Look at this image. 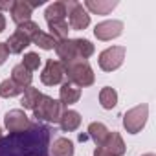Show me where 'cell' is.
<instances>
[{
	"instance_id": "cb8c5ba5",
	"label": "cell",
	"mask_w": 156,
	"mask_h": 156,
	"mask_svg": "<svg viewBox=\"0 0 156 156\" xmlns=\"http://www.w3.org/2000/svg\"><path fill=\"white\" fill-rule=\"evenodd\" d=\"M24 90L20 88V87H17L11 79H6V81H2L0 83V96L2 98H15V96H19V94H22Z\"/></svg>"
},
{
	"instance_id": "f546056e",
	"label": "cell",
	"mask_w": 156,
	"mask_h": 156,
	"mask_svg": "<svg viewBox=\"0 0 156 156\" xmlns=\"http://www.w3.org/2000/svg\"><path fill=\"white\" fill-rule=\"evenodd\" d=\"M94 156H112V154H108V152H105L103 149H99V147H98V149L94 151Z\"/></svg>"
},
{
	"instance_id": "e0dca14e",
	"label": "cell",
	"mask_w": 156,
	"mask_h": 156,
	"mask_svg": "<svg viewBox=\"0 0 156 156\" xmlns=\"http://www.w3.org/2000/svg\"><path fill=\"white\" fill-rule=\"evenodd\" d=\"M50 156H73V143L68 138H55L50 147Z\"/></svg>"
},
{
	"instance_id": "277c9868",
	"label": "cell",
	"mask_w": 156,
	"mask_h": 156,
	"mask_svg": "<svg viewBox=\"0 0 156 156\" xmlns=\"http://www.w3.org/2000/svg\"><path fill=\"white\" fill-rule=\"evenodd\" d=\"M147 118H149V105H138L130 110L125 112L123 116V127L129 134H138L145 123H147Z\"/></svg>"
},
{
	"instance_id": "ba28073f",
	"label": "cell",
	"mask_w": 156,
	"mask_h": 156,
	"mask_svg": "<svg viewBox=\"0 0 156 156\" xmlns=\"http://www.w3.org/2000/svg\"><path fill=\"white\" fill-rule=\"evenodd\" d=\"M123 33V22L121 20H105L99 22L94 28V35L99 41H112Z\"/></svg>"
},
{
	"instance_id": "4316f807",
	"label": "cell",
	"mask_w": 156,
	"mask_h": 156,
	"mask_svg": "<svg viewBox=\"0 0 156 156\" xmlns=\"http://www.w3.org/2000/svg\"><path fill=\"white\" fill-rule=\"evenodd\" d=\"M22 64H24L30 72L39 70V66H41V57H39V53H33V51L26 53V55H24V59H22Z\"/></svg>"
},
{
	"instance_id": "603a6c76",
	"label": "cell",
	"mask_w": 156,
	"mask_h": 156,
	"mask_svg": "<svg viewBox=\"0 0 156 156\" xmlns=\"http://www.w3.org/2000/svg\"><path fill=\"white\" fill-rule=\"evenodd\" d=\"M50 28V35L59 42V41H64L68 39V31H70V26L66 20H61V22H50L48 24Z\"/></svg>"
},
{
	"instance_id": "52a82bcc",
	"label": "cell",
	"mask_w": 156,
	"mask_h": 156,
	"mask_svg": "<svg viewBox=\"0 0 156 156\" xmlns=\"http://www.w3.org/2000/svg\"><path fill=\"white\" fill-rule=\"evenodd\" d=\"M64 79V66L61 61H53V59H48L46 61V66L41 73V81L42 85L46 87H55V85H61Z\"/></svg>"
},
{
	"instance_id": "2e32d148",
	"label": "cell",
	"mask_w": 156,
	"mask_h": 156,
	"mask_svg": "<svg viewBox=\"0 0 156 156\" xmlns=\"http://www.w3.org/2000/svg\"><path fill=\"white\" fill-rule=\"evenodd\" d=\"M59 125H61V129L64 132H73V130L79 129V125H81V114L75 112V110H62Z\"/></svg>"
},
{
	"instance_id": "d4e9b609",
	"label": "cell",
	"mask_w": 156,
	"mask_h": 156,
	"mask_svg": "<svg viewBox=\"0 0 156 156\" xmlns=\"http://www.w3.org/2000/svg\"><path fill=\"white\" fill-rule=\"evenodd\" d=\"M31 42H35V44H37L39 48H42V50H53V48L57 46V41H55L51 35L44 33V31H39V33L33 37Z\"/></svg>"
},
{
	"instance_id": "5bb4252c",
	"label": "cell",
	"mask_w": 156,
	"mask_h": 156,
	"mask_svg": "<svg viewBox=\"0 0 156 156\" xmlns=\"http://www.w3.org/2000/svg\"><path fill=\"white\" fill-rule=\"evenodd\" d=\"M11 81H13L17 87H20L22 90H26V88L31 85V81H33V75H31V72L20 62V64L13 66V70H11Z\"/></svg>"
},
{
	"instance_id": "4fadbf2b",
	"label": "cell",
	"mask_w": 156,
	"mask_h": 156,
	"mask_svg": "<svg viewBox=\"0 0 156 156\" xmlns=\"http://www.w3.org/2000/svg\"><path fill=\"white\" fill-rule=\"evenodd\" d=\"M59 98H61V105L62 107L73 105V103L79 101V98H81V88L75 87V85H72L70 81H66L59 88Z\"/></svg>"
},
{
	"instance_id": "d6986e66",
	"label": "cell",
	"mask_w": 156,
	"mask_h": 156,
	"mask_svg": "<svg viewBox=\"0 0 156 156\" xmlns=\"http://www.w3.org/2000/svg\"><path fill=\"white\" fill-rule=\"evenodd\" d=\"M41 98H42V94H41L37 88H33V87H28V88L22 92V99H20V105H22L24 108H28V110H33V108L39 105Z\"/></svg>"
},
{
	"instance_id": "30bf717a",
	"label": "cell",
	"mask_w": 156,
	"mask_h": 156,
	"mask_svg": "<svg viewBox=\"0 0 156 156\" xmlns=\"http://www.w3.org/2000/svg\"><path fill=\"white\" fill-rule=\"evenodd\" d=\"M55 51L61 59L62 64L66 62H72V61H83L79 57V50H77V42L75 39H64V41H59L57 46H55Z\"/></svg>"
},
{
	"instance_id": "d6a6232c",
	"label": "cell",
	"mask_w": 156,
	"mask_h": 156,
	"mask_svg": "<svg viewBox=\"0 0 156 156\" xmlns=\"http://www.w3.org/2000/svg\"><path fill=\"white\" fill-rule=\"evenodd\" d=\"M143 156H154V154H152V152H147V154H143Z\"/></svg>"
},
{
	"instance_id": "8fae6325",
	"label": "cell",
	"mask_w": 156,
	"mask_h": 156,
	"mask_svg": "<svg viewBox=\"0 0 156 156\" xmlns=\"http://www.w3.org/2000/svg\"><path fill=\"white\" fill-rule=\"evenodd\" d=\"M9 13H11V20H13L17 26H20V24H24V22L31 20L33 8L30 6L28 0H15Z\"/></svg>"
},
{
	"instance_id": "44dd1931",
	"label": "cell",
	"mask_w": 156,
	"mask_h": 156,
	"mask_svg": "<svg viewBox=\"0 0 156 156\" xmlns=\"http://www.w3.org/2000/svg\"><path fill=\"white\" fill-rule=\"evenodd\" d=\"M88 136L94 140V143H96L98 147H101V145H103V141H105V138L108 136V129H107L103 123L94 121V123H90V125H88Z\"/></svg>"
},
{
	"instance_id": "7402d4cb",
	"label": "cell",
	"mask_w": 156,
	"mask_h": 156,
	"mask_svg": "<svg viewBox=\"0 0 156 156\" xmlns=\"http://www.w3.org/2000/svg\"><path fill=\"white\" fill-rule=\"evenodd\" d=\"M99 103H101V107L107 108V110L114 108V107L118 105V92H116L114 88H110V87L101 88V92H99Z\"/></svg>"
},
{
	"instance_id": "7a4b0ae2",
	"label": "cell",
	"mask_w": 156,
	"mask_h": 156,
	"mask_svg": "<svg viewBox=\"0 0 156 156\" xmlns=\"http://www.w3.org/2000/svg\"><path fill=\"white\" fill-rule=\"evenodd\" d=\"M64 66V75L68 77V81L75 87H90L94 85V70L88 64V61H72L62 64Z\"/></svg>"
},
{
	"instance_id": "484cf974",
	"label": "cell",
	"mask_w": 156,
	"mask_h": 156,
	"mask_svg": "<svg viewBox=\"0 0 156 156\" xmlns=\"http://www.w3.org/2000/svg\"><path fill=\"white\" fill-rule=\"evenodd\" d=\"M75 42H77V50H79V57L83 61H87L88 57L94 55V44L90 41H87V39H75Z\"/></svg>"
},
{
	"instance_id": "4dcf8cb0",
	"label": "cell",
	"mask_w": 156,
	"mask_h": 156,
	"mask_svg": "<svg viewBox=\"0 0 156 156\" xmlns=\"http://www.w3.org/2000/svg\"><path fill=\"white\" fill-rule=\"evenodd\" d=\"M4 30H6V17L0 13V33H2Z\"/></svg>"
},
{
	"instance_id": "ac0fdd59",
	"label": "cell",
	"mask_w": 156,
	"mask_h": 156,
	"mask_svg": "<svg viewBox=\"0 0 156 156\" xmlns=\"http://www.w3.org/2000/svg\"><path fill=\"white\" fill-rule=\"evenodd\" d=\"M44 17H46L48 24L50 22H61V20H64L66 19V4L64 2H53V4H50L46 8Z\"/></svg>"
},
{
	"instance_id": "9c48e42d",
	"label": "cell",
	"mask_w": 156,
	"mask_h": 156,
	"mask_svg": "<svg viewBox=\"0 0 156 156\" xmlns=\"http://www.w3.org/2000/svg\"><path fill=\"white\" fill-rule=\"evenodd\" d=\"M4 125H6V129L9 130V134H13V132H22V130H26V129L30 127V118L24 114V110L15 108V110H9V112L4 116Z\"/></svg>"
},
{
	"instance_id": "5b68a950",
	"label": "cell",
	"mask_w": 156,
	"mask_h": 156,
	"mask_svg": "<svg viewBox=\"0 0 156 156\" xmlns=\"http://www.w3.org/2000/svg\"><path fill=\"white\" fill-rule=\"evenodd\" d=\"M66 4V15H68V26L75 31H81L85 28H88L90 24V15L87 13V9L83 8V4L73 2V0H64Z\"/></svg>"
},
{
	"instance_id": "f1b7e54d",
	"label": "cell",
	"mask_w": 156,
	"mask_h": 156,
	"mask_svg": "<svg viewBox=\"0 0 156 156\" xmlns=\"http://www.w3.org/2000/svg\"><path fill=\"white\" fill-rule=\"evenodd\" d=\"M8 55H9V51H8V48H6V42H0V66L6 62Z\"/></svg>"
},
{
	"instance_id": "836d02e7",
	"label": "cell",
	"mask_w": 156,
	"mask_h": 156,
	"mask_svg": "<svg viewBox=\"0 0 156 156\" xmlns=\"http://www.w3.org/2000/svg\"><path fill=\"white\" fill-rule=\"evenodd\" d=\"M0 138H2V134H0Z\"/></svg>"
},
{
	"instance_id": "6da1fadb",
	"label": "cell",
	"mask_w": 156,
	"mask_h": 156,
	"mask_svg": "<svg viewBox=\"0 0 156 156\" xmlns=\"http://www.w3.org/2000/svg\"><path fill=\"white\" fill-rule=\"evenodd\" d=\"M55 129L35 121L22 132H13L0 138V156H50Z\"/></svg>"
},
{
	"instance_id": "8992f818",
	"label": "cell",
	"mask_w": 156,
	"mask_h": 156,
	"mask_svg": "<svg viewBox=\"0 0 156 156\" xmlns=\"http://www.w3.org/2000/svg\"><path fill=\"white\" fill-rule=\"evenodd\" d=\"M125 46H110L99 53V68L103 72H114L123 64Z\"/></svg>"
},
{
	"instance_id": "7c38bea8",
	"label": "cell",
	"mask_w": 156,
	"mask_h": 156,
	"mask_svg": "<svg viewBox=\"0 0 156 156\" xmlns=\"http://www.w3.org/2000/svg\"><path fill=\"white\" fill-rule=\"evenodd\" d=\"M99 149H103L105 152H108V154H112V156H123L125 154V151H127V147H125V143H123V138L118 134V132H108V136L105 138V141H103V145L99 147Z\"/></svg>"
},
{
	"instance_id": "9a60e30c",
	"label": "cell",
	"mask_w": 156,
	"mask_h": 156,
	"mask_svg": "<svg viewBox=\"0 0 156 156\" xmlns=\"http://www.w3.org/2000/svg\"><path fill=\"white\" fill-rule=\"evenodd\" d=\"M31 44V41H30V37L26 35V33H22V31H15L9 39H8V42H6V48H8V51L9 53H20V51H24V48H28Z\"/></svg>"
},
{
	"instance_id": "83f0119b",
	"label": "cell",
	"mask_w": 156,
	"mask_h": 156,
	"mask_svg": "<svg viewBox=\"0 0 156 156\" xmlns=\"http://www.w3.org/2000/svg\"><path fill=\"white\" fill-rule=\"evenodd\" d=\"M17 30H19V31H22V33H26V35L30 37V41H33V37H35V35L41 31L39 24H35L33 20H28V22H24V24L17 26Z\"/></svg>"
},
{
	"instance_id": "ffe728a7",
	"label": "cell",
	"mask_w": 156,
	"mask_h": 156,
	"mask_svg": "<svg viewBox=\"0 0 156 156\" xmlns=\"http://www.w3.org/2000/svg\"><path fill=\"white\" fill-rule=\"evenodd\" d=\"M85 6H87V9H90L96 15H108L118 6V2H116V0H114V2H103V0H98V2H96V0H87Z\"/></svg>"
},
{
	"instance_id": "1f68e13d",
	"label": "cell",
	"mask_w": 156,
	"mask_h": 156,
	"mask_svg": "<svg viewBox=\"0 0 156 156\" xmlns=\"http://www.w3.org/2000/svg\"><path fill=\"white\" fill-rule=\"evenodd\" d=\"M11 6H13V2H0V9H9L11 11Z\"/></svg>"
},
{
	"instance_id": "3957f363",
	"label": "cell",
	"mask_w": 156,
	"mask_h": 156,
	"mask_svg": "<svg viewBox=\"0 0 156 156\" xmlns=\"http://www.w3.org/2000/svg\"><path fill=\"white\" fill-rule=\"evenodd\" d=\"M62 114V105L61 101L50 98V96H42L39 105L33 108V116L37 118V121H48V123H59Z\"/></svg>"
}]
</instances>
